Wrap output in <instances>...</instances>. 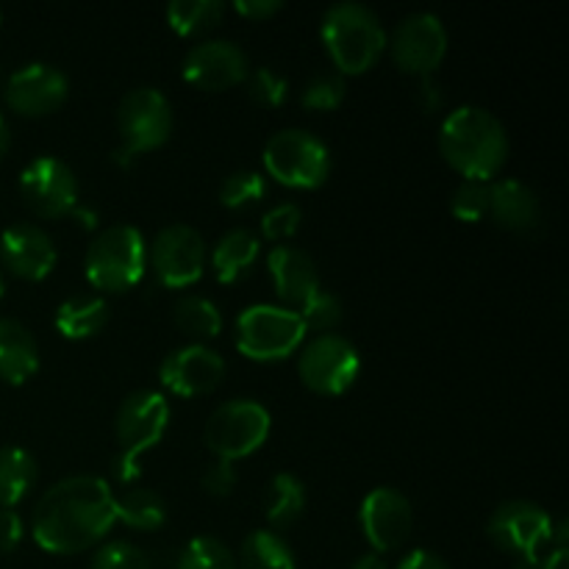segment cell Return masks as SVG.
<instances>
[{"instance_id":"obj_1","label":"cell","mask_w":569,"mask_h":569,"mask_svg":"<svg viewBox=\"0 0 569 569\" xmlns=\"http://www.w3.org/2000/svg\"><path fill=\"white\" fill-rule=\"evenodd\" d=\"M114 492L98 476H70L39 498L31 537L56 556L83 553L114 528Z\"/></svg>"},{"instance_id":"obj_2","label":"cell","mask_w":569,"mask_h":569,"mask_svg":"<svg viewBox=\"0 0 569 569\" xmlns=\"http://www.w3.org/2000/svg\"><path fill=\"white\" fill-rule=\"evenodd\" d=\"M439 150L465 181L489 183L506 164L509 133L503 122L481 106H459L439 128Z\"/></svg>"},{"instance_id":"obj_3","label":"cell","mask_w":569,"mask_h":569,"mask_svg":"<svg viewBox=\"0 0 569 569\" xmlns=\"http://www.w3.org/2000/svg\"><path fill=\"white\" fill-rule=\"evenodd\" d=\"M322 44L339 76H361L372 70L387 50V28L372 9L361 3H333L322 14Z\"/></svg>"},{"instance_id":"obj_4","label":"cell","mask_w":569,"mask_h":569,"mask_svg":"<svg viewBox=\"0 0 569 569\" xmlns=\"http://www.w3.org/2000/svg\"><path fill=\"white\" fill-rule=\"evenodd\" d=\"M170 426V403L161 392L153 389H139L131 392L120 403L114 417L117 450L114 456V478L120 483H133L142 470H139V456L144 450L156 448Z\"/></svg>"},{"instance_id":"obj_5","label":"cell","mask_w":569,"mask_h":569,"mask_svg":"<svg viewBox=\"0 0 569 569\" xmlns=\"http://www.w3.org/2000/svg\"><path fill=\"white\" fill-rule=\"evenodd\" d=\"M148 264V248L133 226H109L87 248V278L100 292H126L137 287Z\"/></svg>"},{"instance_id":"obj_6","label":"cell","mask_w":569,"mask_h":569,"mask_svg":"<svg viewBox=\"0 0 569 569\" xmlns=\"http://www.w3.org/2000/svg\"><path fill=\"white\" fill-rule=\"evenodd\" d=\"M303 339L306 326L298 311L272 303L248 306L233 326L237 350L250 361L287 359L303 345Z\"/></svg>"},{"instance_id":"obj_7","label":"cell","mask_w":569,"mask_h":569,"mask_svg":"<svg viewBox=\"0 0 569 569\" xmlns=\"http://www.w3.org/2000/svg\"><path fill=\"white\" fill-rule=\"evenodd\" d=\"M264 170L289 189H317L331 172V153L315 133L283 128L264 144Z\"/></svg>"},{"instance_id":"obj_8","label":"cell","mask_w":569,"mask_h":569,"mask_svg":"<svg viewBox=\"0 0 569 569\" xmlns=\"http://www.w3.org/2000/svg\"><path fill=\"white\" fill-rule=\"evenodd\" d=\"M270 437V411L248 398L226 400L206 420V448L220 461H239L256 453Z\"/></svg>"},{"instance_id":"obj_9","label":"cell","mask_w":569,"mask_h":569,"mask_svg":"<svg viewBox=\"0 0 569 569\" xmlns=\"http://www.w3.org/2000/svg\"><path fill=\"white\" fill-rule=\"evenodd\" d=\"M300 381L317 395H342L361 372V356L353 342L339 333H320L298 359Z\"/></svg>"},{"instance_id":"obj_10","label":"cell","mask_w":569,"mask_h":569,"mask_svg":"<svg viewBox=\"0 0 569 569\" xmlns=\"http://www.w3.org/2000/svg\"><path fill=\"white\" fill-rule=\"evenodd\" d=\"M117 128H120L122 150L133 159L161 148L172 133L170 100L153 87L131 89L117 109Z\"/></svg>"},{"instance_id":"obj_11","label":"cell","mask_w":569,"mask_h":569,"mask_svg":"<svg viewBox=\"0 0 569 569\" xmlns=\"http://www.w3.org/2000/svg\"><path fill=\"white\" fill-rule=\"evenodd\" d=\"M492 545L515 559H537L542 545L550 542L553 517L531 500H509L492 511L487 522Z\"/></svg>"},{"instance_id":"obj_12","label":"cell","mask_w":569,"mask_h":569,"mask_svg":"<svg viewBox=\"0 0 569 569\" xmlns=\"http://www.w3.org/2000/svg\"><path fill=\"white\" fill-rule=\"evenodd\" d=\"M387 48H392V59L400 70L409 76L431 78L448 53V31L437 14L417 11L395 26Z\"/></svg>"},{"instance_id":"obj_13","label":"cell","mask_w":569,"mask_h":569,"mask_svg":"<svg viewBox=\"0 0 569 569\" xmlns=\"http://www.w3.org/2000/svg\"><path fill=\"white\" fill-rule=\"evenodd\" d=\"M206 242L194 228L167 226L150 242V267L161 287L183 289L200 281L206 270Z\"/></svg>"},{"instance_id":"obj_14","label":"cell","mask_w":569,"mask_h":569,"mask_svg":"<svg viewBox=\"0 0 569 569\" xmlns=\"http://www.w3.org/2000/svg\"><path fill=\"white\" fill-rule=\"evenodd\" d=\"M20 194L42 220H59L78 206L76 172L56 156H39L20 172Z\"/></svg>"},{"instance_id":"obj_15","label":"cell","mask_w":569,"mask_h":569,"mask_svg":"<svg viewBox=\"0 0 569 569\" xmlns=\"http://www.w3.org/2000/svg\"><path fill=\"white\" fill-rule=\"evenodd\" d=\"M67 92H70V83L64 72L42 61L20 67L3 81L6 106L22 117L53 114L67 100Z\"/></svg>"},{"instance_id":"obj_16","label":"cell","mask_w":569,"mask_h":569,"mask_svg":"<svg viewBox=\"0 0 569 569\" xmlns=\"http://www.w3.org/2000/svg\"><path fill=\"white\" fill-rule=\"evenodd\" d=\"M361 531L378 556L398 550L415 528V509L409 498L392 487L372 489L359 511Z\"/></svg>"},{"instance_id":"obj_17","label":"cell","mask_w":569,"mask_h":569,"mask_svg":"<svg viewBox=\"0 0 569 569\" xmlns=\"http://www.w3.org/2000/svg\"><path fill=\"white\" fill-rule=\"evenodd\" d=\"M159 378L172 395L200 398V395H209L220 387L222 378H226V361L209 345L192 342L164 356Z\"/></svg>"},{"instance_id":"obj_18","label":"cell","mask_w":569,"mask_h":569,"mask_svg":"<svg viewBox=\"0 0 569 569\" xmlns=\"http://www.w3.org/2000/svg\"><path fill=\"white\" fill-rule=\"evenodd\" d=\"M250 64L244 50L228 39H206L183 59V78L203 92H222L248 78Z\"/></svg>"},{"instance_id":"obj_19","label":"cell","mask_w":569,"mask_h":569,"mask_svg":"<svg viewBox=\"0 0 569 569\" xmlns=\"http://www.w3.org/2000/svg\"><path fill=\"white\" fill-rule=\"evenodd\" d=\"M0 261L22 281H42L56 264V244L44 228L17 222L0 233Z\"/></svg>"},{"instance_id":"obj_20","label":"cell","mask_w":569,"mask_h":569,"mask_svg":"<svg viewBox=\"0 0 569 569\" xmlns=\"http://www.w3.org/2000/svg\"><path fill=\"white\" fill-rule=\"evenodd\" d=\"M267 270H270L272 287H276L283 309L300 311L320 292V272L306 250L292 248V244H276L267 256Z\"/></svg>"},{"instance_id":"obj_21","label":"cell","mask_w":569,"mask_h":569,"mask_svg":"<svg viewBox=\"0 0 569 569\" xmlns=\"http://www.w3.org/2000/svg\"><path fill=\"white\" fill-rule=\"evenodd\" d=\"M500 228L517 233H528L542 220V203L537 192L515 178L489 183V214Z\"/></svg>"},{"instance_id":"obj_22","label":"cell","mask_w":569,"mask_h":569,"mask_svg":"<svg viewBox=\"0 0 569 569\" xmlns=\"http://www.w3.org/2000/svg\"><path fill=\"white\" fill-rule=\"evenodd\" d=\"M39 370V348L33 333L11 317H0V381L20 387Z\"/></svg>"},{"instance_id":"obj_23","label":"cell","mask_w":569,"mask_h":569,"mask_svg":"<svg viewBox=\"0 0 569 569\" xmlns=\"http://www.w3.org/2000/svg\"><path fill=\"white\" fill-rule=\"evenodd\" d=\"M261 242L248 228H231L211 250L209 261L220 283H237L250 276L253 264L259 261Z\"/></svg>"},{"instance_id":"obj_24","label":"cell","mask_w":569,"mask_h":569,"mask_svg":"<svg viewBox=\"0 0 569 569\" xmlns=\"http://www.w3.org/2000/svg\"><path fill=\"white\" fill-rule=\"evenodd\" d=\"M109 322V306L98 295H72L56 309V328L64 339H89Z\"/></svg>"},{"instance_id":"obj_25","label":"cell","mask_w":569,"mask_h":569,"mask_svg":"<svg viewBox=\"0 0 569 569\" xmlns=\"http://www.w3.org/2000/svg\"><path fill=\"white\" fill-rule=\"evenodd\" d=\"M37 483V459L22 448H0V509H14Z\"/></svg>"},{"instance_id":"obj_26","label":"cell","mask_w":569,"mask_h":569,"mask_svg":"<svg viewBox=\"0 0 569 569\" xmlns=\"http://www.w3.org/2000/svg\"><path fill=\"white\" fill-rule=\"evenodd\" d=\"M306 487L292 472H278L267 487V520L276 528H289L303 517Z\"/></svg>"},{"instance_id":"obj_27","label":"cell","mask_w":569,"mask_h":569,"mask_svg":"<svg viewBox=\"0 0 569 569\" xmlns=\"http://www.w3.org/2000/svg\"><path fill=\"white\" fill-rule=\"evenodd\" d=\"M114 509L117 522L133 528V531H156L167 520L164 500L153 489H128L126 495L114 500Z\"/></svg>"},{"instance_id":"obj_28","label":"cell","mask_w":569,"mask_h":569,"mask_svg":"<svg viewBox=\"0 0 569 569\" xmlns=\"http://www.w3.org/2000/svg\"><path fill=\"white\" fill-rule=\"evenodd\" d=\"M237 569H295V556L276 531H253L239 548Z\"/></svg>"},{"instance_id":"obj_29","label":"cell","mask_w":569,"mask_h":569,"mask_svg":"<svg viewBox=\"0 0 569 569\" xmlns=\"http://www.w3.org/2000/svg\"><path fill=\"white\" fill-rule=\"evenodd\" d=\"M172 322L181 333L194 339H214L222 331V315L209 298L200 295H183L172 306Z\"/></svg>"},{"instance_id":"obj_30","label":"cell","mask_w":569,"mask_h":569,"mask_svg":"<svg viewBox=\"0 0 569 569\" xmlns=\"http://www.w3.org/2000/svg\"><path fill=\"white\" fill-rule=\"evenodd\" d=\"M226 17L222 0H176L167 6V22L181 37H198V33L217 28Z\"/></svg>"},{"instance_id":"obj_31","label":"cell","mask_w":569,"mask_h":569,"mask_svg":"<svg viewBox=\"0 0 569 569\" xmlns=\"http://www.w3.org/2000/svg\"><path fill=\"white\" fill-rule=\"evenodd\" d=\"M267 194L264 176L253 170H237L220 183V203L231 211L253 209Z\"/></svg>"},{"instance_id":"obj_32","label":"cell","mask_w":569,"mask_h":569,"mask_svg":"<svg viewBox=\"0 0 569 569\" xmlns=\"http://www.w3.org/2000/svg\"><path fill=\"white\" fill-rule=\"evenodd\" d=\"M176 569H237V559L220 539L194 537L178 556Z\"/></svg>"},{"instance_id":"obj_33","label":"cell","mask_w":569,"mask_h":569,"mask_svg":"<svg viewBox=\"0 0 569 569\" xmlns=\"http://www.w3.org/2000/svg\"><path fill=\"white\" fill-rule=\"evenodd\" d=\"M345 100V81L339 72H317L303 83L300 103L311 111H333Z\"/></svg>"},{"instance_id":"obj_34","label":"cell","mask_w":569,"mask_h":569,"mask_svg":"<svg viewBox=\"0 0 569 569\" xmlns=\"http://www.w3.org/2000/svg\"><path fill=\"white\" fill-rule=\"evenodd\" d=\"M298 315H300V320H303L306 333H309V331L331 333L333 328L342 322L345 309H342V303H339L337 295L322 292V289H320V292H317L315 298H311L309 303H306L303 309L298 311Z\"/></svg>"},{"instance_id":"obj_35","label":"cell","mask_w":569,"mask_h":569,"mask_svg":"<svg viewBox=\"0 0 569 569\" xmlns=\"http://www.w3.org/2000/svg\"><path fill=\"white\" fill-rule=\"evenodd\" d=\"M450 211L461 222H478L489 214V183L461 181L450 198Z\"/></svg>"},{"instance_id":"obj_36","label":"cell","mask_w":569,"mask_h":569,"mask_svg":"<svg viewBox=\"0 0 569 569\" xmlns=\"http://www.w3.org/2000/svg\"><path fill=\"white\" fill-rule=\"evenodd\" d=\"M244 81H248L250 100H256L259 106L276 109V106H281L283 100H287V92H289L287 78L278 76V72L270 70V67H259V70L248 72Z\"/></svg>"},{"instance_id":"obj_37","label":"cell","mask_w":569,"mask_h":569,"mask_svg":"<svg viewBox=\"0 0 569 569\" xmlns=\"http://www.w3.org/2000/svg\"><path fill=\"white\" fill-rule=\"evenodd\" d=\"M89 569H153L148 553L131 542H109L92 556Z\"/></svg>"},{"instance_id":"obj_38","label":"cell","mask_w":569,"mask_h":569,"mask_svg":"<svg viewBox=\"0 0 569 569\" xmlns=\"http://www.w3.org/2000/svg\"><path fill=\"white\" fill-rule=\"evenodd\" d=\"M300 222H303V209L298 203H278L272 206L270 211H264L261 217V233L270 242H281V239H289L298 233Z\"/></svg>"},{"instance_id":"obj_39","label":"cell","mask_w":569,"mask_h":569,"mask_svg":"<svg viewBox=\"0 0 569 569\" xmlns=\"http://www.w3.org/2000/svg\"><path fill=\"white\" fill-rule=\"evenodd\" d=\"M237 481L239 476L231 461H214V465L206 467L203 478H200L206 495H211V498H228L233 492V487H237Z\"/></svg>"},{"instance_id":"obj_40","label":"cell","mask_w":569,"mask_h":569,"mask_svg":"<svg viewBox=\"0 0 569 569\" xmlns=\"http://www.w3.org/2000/svg\"><path fill=\"white\" fill-rule=\"evenodd\" d=\"M22 520L14 509H0V553H11L22 542Z\"/></svg>"},{"instance_id":"obj_41","label":"cell","mask_w":569,"mask_h":569,"mask_svg":"<svg viewBox=\"0 0 569 569\" xmlns=\"http://www.w3.org/2000/svg\"><path fill=\"white\" fill-rule=\"evenodd\" d=\"M233 11L248 17V20H267V17L281 11V3L278 0H239V3H233Z\"/></svg>"},{"instance_id":"obj_42","label":"cell","mask_w":569,"mask_h":569,"mask_svg":"<svg viewBox=\"0 0 569 569\" xmlns=\"http://www.w3.org/2000/svg\"><path fill=\"white\" fill-rule=\"evenodd\" d=\"M398 569H450V565L442 559V556L420 548V550H411L409 556H403Z\"/></svg>"},{"instance_id":"obj_43","label":"cell","mask_w":569,"mask_h":569,"mask_svg":"<svg viewBox=\"0 0 569 569\" xmlns=\"http://www.w3.org/2000/svg\"><path fill=\"white\" fill-rule=\"evenodd\" d=\"M420 103L426 111H437L439 106H442V94H439V87H433L431 78H422Z\"/></svg>"},{"instance_id":"obj_44","label":"cell","mask_w":569,"mask_h":569,"mask_svg":"<svg viewBox=\"0 0 569 569\" xmlns=\"http://www.w3.org/2000/svg\"><path fill=\"white\" fill-rule=\"evenodd\" d=\"M539 565H542V569H569V550L553 548L548 553V559H542Z\"/></svg>"},{"instance_id":"obj_45","label":"cell","mask_w":569,"mask_h":569,"mask_svg":"<svg viewBox=\"0 0 569 569\" xmlns=\"http://www.w3.org/2000/svg\"><path fill=\"white\" fill-rule=\"evenodd\" d=\"M350 569H389V565L378 553H367V556H361V559L356 561Z\"/></svg>"},{"instance_id":"obj_46","label":"cell","mask_w":569,"mask_h":569,"mask_svg":"<svg viewBox=\"0 0 569 569\" xmlns=\"http://www.w3.org/2000/svg\"><path fill=\"white\" fill-rule=\"evenodd\" d=\"M9 148H11V128H9V120L0 114V159L9 153Z\"/></svg>"},{"instance_id":"obj_47","label":"cell","mask_w":569,"mask_h":569,"mask_svg":"<svg viewBox=\"0 0 569 569\" xmlns=\"http://www.w3.org/2000/svg\"><path fill=\"white\" fill-rule=\"evenodd\" d=\"M72 214L78 217V220H83V228H94V214L92 211H87V209H72Z\"/></svg>"},{"instance_id":"obj_48","label":"cell","mask_w":569,"mask_h":569,"mask_svg":"<svg viewBox=\"0 0 569 569\" xmlns=\"http://www.w3.org/2000/svg\"><path fill=\"white\" fill-rule=\"evenodd\" d=\"M515 569H542L539 559H515Z\"/></svg>"},{"instance_id":"obj_49","label":"cell","mask_w":569,"mask_h":569,"mask_svg":"<svg viewBox=\"0 0 569 569\" xmlns=\"http://www.w3.org/2000/svg\"><path fill=\"white\" fill-rule=\"evenodd\" d=\"M3 292H6V283H3V276H0V298H3Z\"/></svg>"},{"instance_id":"obj_50","label":"cell","mask_w":569,"mask_h":569,"mask_svg":"<svg viewBox=\"0 0 569 569\" xmlns=\"http://www.w3.org/2000/svg\"><path fill=\"white\" fill-rule=\"evenodd\" d=\"M0 83H3V67H0Z\"/></svg>"},{"instance_id":"obj_51","label":"cell","mask_w":569,"mask_h":569,"mask_svg":"<svg viewBox=\"0 0 569 569\" xmlns=\"http://www.w3.org/2000/svg\"><path fill=\"white\" fill-rule=\"evenodd\" d=\"M0 17H3V14H0Z\"/></svg>"}]
</instances>
